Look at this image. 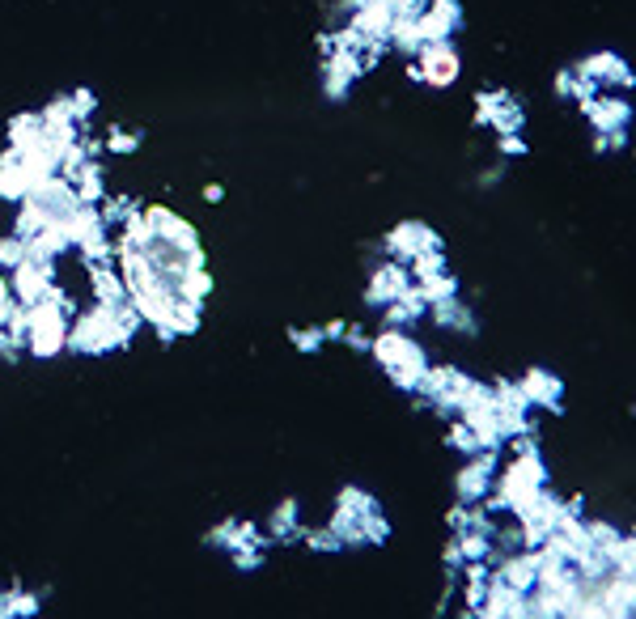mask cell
Returning <instances> with one entry per match:
<instances>
[{
	"label": "cell",
	"instance_id": "27",
	"mask_svg": "<svg viewBox=\"0 0 636 619\" xmlns=\"http://www.w3.org/2000/svg\"><path fill=\"white\" fill-rule=\"evenodd\" d=\"M289 340H293L297 352H318L323 348V327H293Z\"/></svg>",
	"mask_w": 636,
	"mask_h": 619
},
{
	"label": "cell",
	"instance_id": "26",
	"mask_svg": "<svg viewBox=\"0 0 636 619\" xmlns=\"http://www.w3.org/2000/svg\"><path fill=\"white\" fill-rule=\"evenodd\" d=\"M446 441H450L458 454H475V450H480V437H475V429H471L467 420H454V429H450Z\"/></svg>",
	"mask_w": 636,
	"mask_h": 619
},
{
	"label": "cell",
	"instance_id": "5",
	"mask_svg": "<svg viewBox=\"0 0 636 619\" xmlns=\"http://www.w3.org/2000/svg\"><path fill=\"white\" fill-rule=\"evenodd\" d=\"M26 204L39 212L43 221H56V225H64L81 208L77 196H73V183H68L64 174H47V179H39L26 191Z\"/></svg>",
	"mask_w": 636,
	"mask_h": 619
},
{
	"label": "cell",
	"instance_id": "33",
	"mask_svg": "<svg viewBox=\"0 0 636 619\" xmlns=\"http://www.w3.org/2000/svg\"><path fill=\"white\" fill-rule=\"evenodd\" d=\"M221 196H225V187H221V183H208V187H204V200H212V204H221Z\"/></svg>",
	"mask_w": 636,
	"mask_h": 619
},
{
	"label": "cell",
	"instance_id": "14",
	"mask_svg": "<svg viewBox=\"0 0 636 619\" xmlns=\"http://www.w3.org/2000/svg\"><path fill=\"white\" fill-rule=\"evenodd\" d=\"M98 98L90 90H73V94H60L56 102L43 106V123H73V128H81L85 119L94 115Z\"/></svg>",
	"mask_w": 636,
	"mask_h": 619
},
{
	"label": "cell",
	"instance_id": "19",
	"mask_svg": "<svg viewBox=\"0 0 636 619\" xmlns=\"http://www.w3.org/2000/svg\"><path fill=\"white\" fill-rule=\"evenodd\" d=\"M43 136H47L43 115H17V119H9V149H17V153L39 149Z\"/></svg>",
	"mask_w": 636,
	"mask_h": 619
},
{
	"label": "cell",
	"instance_id": "34",
	"mask_svg": "<svg viewBox=\"0 0 636 619\" xmlns=\"http://www.w3.org/2000/svg\"><path fill=\"white\" fill-rule=\"evenodd\" d=\"M13 611V590H0V615Z\"/></svg>",
	"mask_w": 636,
	"mask_h": 619
},
{
	"label": "cell",
	"instance_id": "16",
	"mask_svg": "<svg viewBox=\"0 0 636 619\" xmlns=\"http://www.w3.org/2000/svg\"><path fill=\"white\" fill-rule=\"evenodd\" d=\"M34 187V174L22 162V153L9 149L0 157V200H26V191Z\"/></svg>",
	"mask_w": 636,
	"mask_h": 619
},
{
	"label": "cell",
	"instance_id": "15",
	"mask_svg": "<svg viewBox=\"0 0 636 619\" xmlns=\"http://www.w3.org/2000/svg\"><path fill=\"white\" fill-rule=\"evenodd\" d=\"M522 395L530 399V408H552L560 412V399H564V382L556 374H547V369H526V378L518 382Z\"/></svg>",
	"mask_w": 636,
	"mask_h": 619
},
{
	"label": "cell",
	"instance_id": "30",
	"mask_svg": "<svg viewBox=\"0 0 636 619\" xmlns=\"http://www.w3.org/2000/svg\"><path fill=\"white\" fill-rule=\"evenodd\" d=\"M497 149H501V157H526V140L518 132H501L497 136Z\"/></svg>",
	"mask_w": 636,
	"mask_h": 619
},
{
	"label": "cell",
	"instance_id": "20",
	"mask_svg": "<svg viewBox=\"0 0 636 619\" xmlns=\"http://www.w3.org/2000/svg\"><path fill=\"white\" fill-rule=\"evenodd\" d=\"M68 183H73V196H77V204H98V200L106 196V183H102V166H94V162L77 166L73 174H68Z\"/></svg>",
	"mask_w": 636,
	"mask_h": 619
},
{
	"label": "cell",
	"instance_id": "29",
	"mask_svg": "<svg viewBox=\"0 0 636 619\" xmlns=\"http://www.w3.org/2000/svg\"><path fill=\"white\" fill-rule=\"evenodd\" d=\"M306 543L314 547V552H340V535H335L331 526H323V530H306Z\"/></svg>",
	"mask_w": 636,
	"mask_h": 619
},
{
	"label": "cell",
	"instance_id": "7",
	"mask_svg": "<svg viewBox=\"0 0 636 619\" xmlns=\"http://www.w3.org/2000/svg\"><path fill=\"white\" fill-rule=\"evenodd\" d=\"M492 480H497V450H475V454H471V463L458 471V480H454L458 501L480 505V501L488 497Z\"/></svg>",
	"mask_w": 636,
	"mask_h": 619
},
{
	"label": "cell",
	"instance_id": "22",
	"mask_svg": "<svg viewBox=\"0 0 636 619\" xmlns=\"http://www.w3.org/2000/svg\"><path fill=\"white\" fill-rule=\"evenodd\" d=\"M412 285H416V293H420L429 306H433V302H446V297H458V280L450 276V268L424 276V280H412Z\"/></svg>",
	"mask_w": 636,
	"mask_h": 619
},
{
	"label": "cell",
	"instance_id": "3",
	"mask_svg": "<svg viewBox=\"0 0 636 619\" xmlns=\"http://www.w3.org/2000/svg\"><path fill=\"white\" fill-rule=\"evenodd\" d=\"M128 344V335H123V327L115 323L111 306H98L90 314H77V323H68V344L73 352H85V357H102V352L111 348H123Z\"/></svg>",
	"mask_w": 636,
	"mask_h": 619
},
{
	"label": "cell",
	"instance_id": "12",
	"mask_svg": "<svg viewBox=\"0 0 636 619\" xmlns=\"http://www.w3.org/2000/svg\"><path fill=\"white\" fill-rule=\"evenodd\" d=\"M429 246H441V238L424 221H403V225H395V234H386V251H391L399 263H408L412 255L429 251Z\"/></svg>",
	"mask_w": 636,
	"mask_h": 619
},
{
	"label": "cell",
	"instance_id": "10",
	"mask_svg": "<svg viewBox=\"0 0 636 619\" xmlns=\"http://www.w3.org/2000/svg\"><path fill=\"white\" fill-rule=\"evenodd\" d=\"M145 225L153 242H166V246H179V251H200L196 242V229H191L183 217H174L170 208H145Z\"/></svg>",
	"mask_w": 636,
	"mask_h": 619
},
{
	"label": "cell",
	"instance_id": "11",
	"mask_svg": "<svg viewBox=\"0 0 636 619\" xmlns=\"http://www.w3.org/2000/svg\"><path fill=\"white\" fill-rule=\"evenodd\" d=\"M577 73L581 77H590L598 90H628L632 85V73H628V64H624V56H615V51H594V56H586L577 64Z\"/></svg>",
	"mask_w": 636,
	"mask_h": 619
},
{
	"label": "cell",
	"instance_id": "9",
	"mask_svg": "<svg viewBox=\"0 0 636 619\" xmlns=\"http://www.w3.org/2000/svg\"><path fill=\"white\" fill-rule=\"evenodd\" d=\"M51 289V263H39V259H22L13 268V280H9V293L17 306H34L39 297H47Z\"/></svg>",
	"mask_w": 636,
	"mask_h": 619
},
{
	"label": "cell",
	"instance_id": "8",
	"mask_svg": "<svg viewBox=\"0 0 636 619\" xmlns=\"http://www.w3.org/2000/svg\"><path fill=\"white\" fill-rule=\"evenodd\" d=\"M581 111H586L594 132H628V119H632L628 98H615V94H603V90L581 102Z\"/></svg>",
	"mask_w": 636,
	"mask_h": 619
},
{
	"label": "cell",
	"instance_id": "25",
	"mask_svg": "<svg viewBox=\"0 0 636 619\" xmlns=\"http://www.w3.org/2000/svg\"><path fill=\"white\" fill-rule=\"evenodd\" d=\"M102 149H111V153H136V149H140V132L106 128V136H102Z\"/></svg>",
	"mask_w": 636,
	"mask_h": 619
},
{
	"label": "cell",
	"instance_id": "2",
	"mask_svg": "<svg viewBox=\"0 0 636 619\" xmlns=\"http://www.w3.org/2000/svg\"><path fill=\"white\" fill-rule=\"evenodd\" d=\"M369 352L382 361V369L391 374V382L399 386V391H416V382L424 374V352H420L416 340H408L399 327H386L382 335L369 340Z\"/></svg>",
	"mask_w": 636,
	"mask_h": 619
},
{
	"label": "cell",
	"instance_id": "23",
	"mask_svg": "<svg viewBox=\"0 0 636 619\" xmlns=\"http://www.w3.org/2000/svg\"><path fill=\"white\" fill-rule=\"evenodd\" d=\"M293 535H302V526H297V501H285L272 514L268 522V539H280V543H289Z\"/></svg>",
	"mask_w": 636,
	"mask_h": 619
},
{
	"label": "cell",
	"instance_id": "18",
	"mask_svg": "<svg viewBox=\"0 0 636 619\" xmlns=\"http://www.w3.org/2000/svg\"><path fill=\"white\" fill-rule=\"evenodd\" d=\"M90 285H94L98 306H119V302H128V285H123V276H119V272H111V263H94V268H90Z\"/></svg>",
	"mask_w": 636,
	"mask_h": 619
},
{
	"label": "cell",
	"instance_id": "21",
	"mask_svg": "<svg viewBox=\"0 0 636 619\" xmlns=\"http://www.w3.org/2000/svg\"><path fill=\"white\" fill-rule=\"evenodd\" d=\"M433 310V318L441 327H450V331H463V335H475V314L458 302V297H446V302H433L429 306Z\"/></svg>",
	"mask_w": 636,
	"mask_h": 619
},
{
	"label": "cell",
	"instance_id": "28",
	"mask_svg": "<svg viewBox=\"0 0 636 619\" xmlns=\"http://www.w3.org/2000/svg\"><path fill=\"white\" fill-rule=\"evenodd\" d=\"M26 259V242L22 238H0V268H17V263Z\"/></svg>",
	"mask_w": 636,
	"mask_h": 619
},
{
	"label": "cell",
	"instance_id": "17",
	"mask_svg": "<svg viewBox=\"0 0 636 619\" xmlns=\"http://www.w3.org/2000/svg\"><path fill=\"white\" fill-rule=\"evenodd\" d=\"M535 577H539V552L509 556V560L501 564V569H497V581H505L509 590H522V594L535 590Z\"/></svg>",
	"mask_w": 636,
	"mask_h": 619
},
{
	"label": "cell",
	"instance_id": "4",
	"mask_svg": "<svg viewBox=\"0 0 636 619\" xmlns=\"http://www.w3.org/2000/svg\"><path fill=\"white\" fill-rule=\"evenodd\" d=\"M463 73V60H458V51L450 39H437V43H424L412 64H408V77L420 81V85H433V90H446V85L458 81Z\"/></svg>",
	"mask_w": 636,
	"mask_h": 619
},
{
	"label": "cell",
	"instance_id": "1",
	"mask_svg": "<svg viewBox=\"0 0 636 619\" xmlns=\"http://www.w3.org/2000/svg\"><path fill=\"white\" fill-rule=\"evenodd\" d=\"M68 314H73V302L64 289H47V297L26 306V348L34 357H56L68 344Z\"/></svg>",
	"mask_w": 636,
	"mask_h": 619
},
{
	"label": "cell",
	"instance_id": "32",
	"mask_svg": "<svg viewBox=\"0 0 636 619\" xmlns=\"http://www.w3.org/2000/svg\"><path fill=\"white\" fill-rule=\"evenodd\" d=\"M441 560H446V564H450V569H454V573H458V569H463V552H458V539H450V543H446V552H441Z\"/></svg>",
	"mask_w": 636,
	"mask_h": 619
},
{
	"label": "cell",
	"instance_id": "13",
	"mask_svg": "<svg viewBox=\"0 0 636 619\" xmlns=\"http://www.w3.org/2000/svg\"><path fill=\"white\" fill-rule=\"evenodd\" d=\"M412 285V272H408V263H386V268L374 272V280H369V289H365V302L369 306H386V302H395V297Z\"/></svg>",
	"mask_w": 636,
	"mask_h": 619
},
{
	"label": "cell",
	"instance_id": "6",
	"mask_svg": "<svg viewBox=\"0 0 636 619\" xmlns=\"http://www.w3.org/2000/svg\"><path fill=\"white\" fill-rule=\"evenodd\" d=\"M475 123H484V128L492 132H522V123H526V111H522V102L514 94H505V90H480L475 94Z\"/></svg>",
	"mask_w": 636,
	"mask_h": 619
},
{
	"label": "cell",
	"instance_id": "31",
	"mask_svg": "<svg viewBox=\"0 0 636 619\" xmlns=\"http://www.w3.org/2000/svg\"><path fill=\"white\" fill-rule=\"evenodd\" d=\"M34 611H39V594L13 590V611H9V615H34Z\"/></svg>",
	"mask_w": 636,
	"mask_h": 619
},
{
	"label": "cell",
	"instance_id": "24",
	"mask_svg": "<svg viewBox=\"0 0 636 619\" xmlns=\"http://www.w3.org/2000/svg\"><path fill=\"white\" fill-rule=\"evenodd\" d=\"M132 208H136V200H128V196H102L98 200V212H102L106 229H119L123 221L132 217Z\"/></svg>",
	"mask_w": 636,
	"mask_h": 619
}]
</instances>
